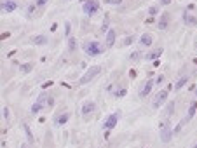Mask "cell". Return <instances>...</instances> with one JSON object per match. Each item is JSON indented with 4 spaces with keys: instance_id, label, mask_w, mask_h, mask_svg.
<instances>
[{
    "instance_id": "obj_1",
    "label": "cell",
    "mask_w": 197,
    "mask_h": 148,
    "mask_svg": "<svg viewBox=\"0 0 197 148\" xmlns=\"http://www.w3.org/2000/svg\"><path fill=\"white\" fill-rule=\"evenodd\" d=\"M82 49H84V52L87 54V56H100V54H103V51H105V47L100 44V42H96V40H89V42H85L82 45Z\"/></svg>"
},
{
    "instance_id": "obj_2",
    "label": "cell",
    "mask_w": 197,
    "mask_h": 148,
    "mask_svg": "<svg viewBox=\"0 0 197 148\" xmlns=\"http://www.w3.org/2000/svg\"><path fill=\"white\" fill-rule=\"evenodd\" d=\"M159 136H161V141L162 143H169L171 138L175 136V132H173V129H171V124L164 120L162 124H161V131H159Z\"/></svg>"
},
{
    "instance_id": "obj_3",
    "label": "cell",
    "mask_w": 197,
    "mask_h": 148,
    "mask_svg": "<svg viewBox=\"0 0 197 148\" xmlns=\"http://www.w3.org/2000/svg\"><path fill=\"white\" fill-rule=\"evenodd\" d=\"M82 9H84V12H85L87 16H94L98 10L101 9V4H100L98 0H85L84 5H82Z\"/></svg>"
},
{
    "instance_id": "obj_4",
    "label": "cell",
    "mask_w": 197,
    "mask_h": 148,
    "mask_svg": "<svg viewBox=\"0 0 197 148\" xmlns=\"http://www.w3.org/2000/svg\"><path fill=\"white\" fill-rule=\"evenodd\" d=\"M101 73V66H91V68L87 70L85 73H84L82 77H80V80H79V84L80 86H84V84H87V82H91V80L96 77V75H100Z\"/></svg>"
},
{
    "instance_id": "obj_5",
    "label": "cell",
    "mask_w": 197,
    "mask_h": 148,
    "mask_svg": "<svg viewBox=\"0 0 197 148\" xmlns=\"http://www.w3.org/2000/svg\"><path fill=\"white\" fill-rule=\"evenodd\" d=\"M45 99H49V96H47L45 92H42L40 96H39V99L31 105V113H39V112L45 106Z\"/></svg>"
},
{
    "instance_id": "obj_6",
    "label": "cell",
    "mask_w": 197,
    "mask_h": 148,
    "mask_svg": "<svg viewBox=\"0 0 197 148\" xmlns=\"http://www.w3.org/2000/svg\"><path fill=\"white\" fill-rule=\"evenodd\" d=\"M117 122H119V113H112V115H108V117L103 120V129H106V131L115 129Z\"/></svg>"
},
{
    "instance_id": "obj_7",
    "label": "cell",
    "mask_w": 197,
    "mask_h": 148,
    "mask_svg": "<svg viewBox=\"0 0 197 148\" xmlns=\"http://www.w3.org/2000/svg\"><path fill=\"white\" fill-rule=\"evenodd\" d=\"M167 92H169V91H166V89L157 92L155 99H154V103H152V106H154V108H159V106H162V105H164V101L167 99Z\"/></svg>"
},
{
    "instance_id": "obj_8",
    "label": "cell",
    "mask_w": 197,
    "mask_h": 148,
    "mask_svg": "<svg viewBox=\"0 0 197 148\" xmlns=\"http://www.w3.org/2000/svg\"><path fill=\"white\" fill-rule=\"evenodd\" d=\"M18 9L16 0H2V12H14Z\"/></svg>"
},
{
    "instance_id": "obj_9",
    "label": "cell",
    "mask_w": 197,
    "mask_h": 148,
    "mask_svg": "<svg viewBox=\"0 0 197 148\" xmlns=\"http://www.w3.org/2000/svg\"><path fill=\"white\" fill-rule=\"evenodd\" d=\"M154 86H155V80H152V79L146 80V84L143 86V89L140 91V98H146V96L150 94V91L154 89Z\"/></svg>"
},
{
    "instance_id": "obj_10",
    "label": "cell",
    "mask_w": 197,
    "mask_h": 148,
    "mask_svg": "<svg viewBox=\"0 0 197 148\" xmlns=\"http://www.w3.org/2000/svg\"><path fill=\"white\" fill-rule=\"evenodd\" d=\"M164 52V49L162 47H157V49H152L148 54H145V59L146 61H155V59L161 58V54Z\"/></svg>"
},
{
    "instance_id": "obj_11",
    "label": "cell",
    "mask_w": 197,
    "mask_h": 148,
    "mask_svg": "<svg viewBox=\"0 0 197 148\" xmlns=\"http://www.w3.org/2000/svg\"><path fill=\"white\" fill-rule=\"evenodd\" d=\"M94 110H96V103L94 101H85L82 105V115L84 117H87V115H91Z\"/></svg>"
},
{
    "instance_id": "obj_12",
    "label": "cell",
    "mask_w": 197,
    "mask_h": 148,
    "mask_svg": "<svg viewBox=\"0 0 197 148\" xmlns=\"http://www.w3.org/2000/svg\"><path fill=\"white\" fill-rule=\"evenodd\" d=\"M115 37H117V31H115V28H110L108 31H106V47H114Z\"/></svg>"
},
{
    "instance_id": "obj_13",
    "label": "cell",
    "mask_w": 197,
    "mask_h": 148,
    "mask_svg": "<svg viewBox=\"0 0 197 148\" xmlns=\"http://www.w3.org/2000/svg\"><path fill=\"white\" fill-rule=\"evenodd\" d=\"M167 25H169V14L164 12V14L159 18V21H157V28H159V30H166Z\"/></svg>"
},
{
    "instance_id": "obj_14",
    "label": "cell",
    "mask_w": 197,
    "mask_h": 148,
    "mask_svg": "<svg viewBox=\"0 0 197 148\" xmlns=\"http://www.w3.org/2000/svg\"><path fill=\"white\" fill-rule=\"evenodd\" d=\"M140 44H141L143 47H150V45L154 44V39H152V35H150V33H143V35L140 37Z\"/></svg>"
},
{
    "instance_id": "obj_15",
    "label": "cell",
    "mask_w": 197,
    "mask_h": 148,
    "mask_svg": "<svg viewBox=\"0 0 197 148\" xmlns=\"http://www.w3.org/2000/svg\"><path fill=\"white\" fill-rule=\"evenodd\" d=\"M183 23H185L187 26H197V18L192 16V14H188V12H185V14H183Z\"/></svg>"
},
{
    "instance_id": "obj_16",
    "label": "cell",
    "mask_w": 197,
    "mask_h": 148,
    "mask_svg": "<svg viewBox=\"0 0 197 148\" xmlns=\"http://www.w3.org/2000/svg\"><path fill=\"white\" fill-rule=\"evenodd\" d=\"M68 120H70V113H61L54 118V126H65Z\"/></svg>"
},
{
    "instance_id": "obj_17",
    "label": "cell",
    "mask_w": 197,
    "mask_h": 148,
    "mask_svg": "<svg viewBox=\"0 0 197 148\" xmlns=\"http://www.w3.org/2000/svg\"><path fill=\"white\" fill-rule=\"evenodd\" d=\"M196 112H197V101H192L190 103V106H188V113H187V118L185 120H192L194 118V115H196Z\"/></svg>"
},
{
    "instance_id": "obj_18",
    "label": "cell",
    "mask_w": 197,
    "mask_h": 148,
    "mask_svg": "<svg viewBox=\"0 0 197 148\" xmlns=\"http://www.w3.org/2000/svg\"><path fill=\"white\" fill-rule=\"evenodd\" d=\"M187 82H188V77H187V75L180 77V79H178V82L175 84V91H181V89L187 86Z\"/></svg>"
},
{
    "instance_id": "obj_19",
    "label": "cell",
    "mask_w": 197,
    "mask_h": 148,
    "mask_svg": "<svg viewBox=\"0 0 197 148\" xmlns=\"http://www.w3.org/2000/svg\"><path fill=\"white\" fill-rule=\"evenodd\" d=\"M31 42L35 44V45H45L47 44V37L45 35H37V37H33Z\"/></svg>"
},
{
    "instance_id": "obj_20",
    "label": "cell",
    "mask_w": 197,
    "mask_h": 148,
    "mask_svg": "<svg viewBox=\"0 0 197 148\" xmlns=\"http://www.w3.org/2000/svg\"><path fill=\"white\" fill-rule=\"evenodd\" d=\"M19 70H21V73H30L33 70V65L31 63H23V65H19Z\"/></svg>"
},
{
    "instance_id": "obj_21",
    "label": "cell",
    "mask_w": 197,
    "mask_h": 148,
    "mask_svg": "<svg viewBox=\"0 0 197 148\" xmlns=\"http://www.w3.org/2000/svg\"><path fill=\"white\" fill-rule=\"evenodd\" d=\"M23 129H25V134H26V138H28V143H33V134H31L30 127H28L26 124H23Z\"/></svg>"
},
{
    "instance_id": "obj_22",
    "label": "cell",
    "mask_w": 197,
    "mask_h": 148,
    "mask_svg": "<svg viewBox=\"0 0 197 148\" xmlns=\"http://www.w3.org/2000/svg\"><path fill=\"white\" fill-rule=\"evenodd\" d=\"M68 49H70V51L77 49V40L73 39V37H68Z\"/></svg>"
},
{
    "instance_id": "obj_23",
    "label": "cell",
    "mask_w": 197,
    "mask_h": 148,
    "mask_svg": "<svg viewBox=\"0 0 197 148\" xmlns=\"http://www.w3.org/2000/svg\"><path fill=\"white\" fill-rule=\"evenodd\" d=\"M140 58H143V52H141V51H136V52H133V54L129 56V59H131V61H138Z\"/></svg>"
},
{
    "instance_id": "obj_24",
    "label": "cell",
    "mask_w": 197,
    "mask_h": 148,
    "mask_svg": "<svg viewBox=\"0 0 197 148\" xmlns=\"http://www.w3.org/2000/svg\"><path fill=\"white\" fill-rule=\"evenodd\" d=\"M108 25H110V19H108V18H105V21H103V25H101V33H106V31H108Z\"/></svg>"
},
{
    "instance_id": "obj_25",
    "label": "cell",
    "mask_w": 197,
    "mask_h": 148,
    "mask_svg": "<svg viewBox=\"0 0 197 148\" xmlns=\"http://www.w3.org/2000/svg\"><path fill=\"white\" fill-rule=\"evenodd\" d=\"M126 94H127V89H119V91H115V98H124Z\"/></svg>"
},
{
    "instance_id": "obj_26",
    "label": "cell",
    "mask_w": 197,
    "mask_h": 148,
    "mask_svg": "<svg viewBox=\"0 0 197 148\" xmlns=\"http://www.w3.org/2000/svg\"><path fill=\"white\" fill-rule=\"evenodd\" d=\"M37 7H39L37 4H30V5H28V9H26V14H28V16H33V12H35Z\"/></svg>"
},
{
    "instance_id": "obj_27",
    "label": "cell",
    "mask_w": 197,
    "mask_h": 148,
    "mask_svg": "<svg viewBox=\"0 0 197 148\" xmlns=\"http://www.w3.org/2000/svg\"><path fill=\"white\" fill-rule=\"evenodd\" d=\"M157 12H159V7H157V5H152V7H148V14H150V16H155Z\"/></svg>"
},
{
    "instance_id": "obj_28",
    "label": "cell",
    "mask_w": 197,
    "mask_h": 148,
    "mask_svg": "<svg viewBox=\"0 0 197 148\" xmlns=\"http://www.w3.org/2000/svg\"><path fill=\"white\" fill-rule=\"evenodd\" d=\"M185 122H187V120H181V122H180V124H178L176 127L173 129V132H175V134H178V132H180V131H181V127H183V124H185Z\"/></svg>"
},
{
    "instance_id": "obj_29",
    "label": "cell",
    "mask_w": 197,
    "mask_h": 148,
    "mask_svg": "<svg viewBox=\"0 0 197 148\" xmlns=\"http://www.w3.org/2000/svg\"><path fill=\"white\" fill-rule=\"evenodd\" d=\"M133 42H135V37H133V35H129V37L124 40V45H131Z\"/></svg>"
},
{
    "instance_id": "obj_30",
    "label": "cell",
    "mask_w": 197,
    "mask_h": 148,
    "mask_svg": "<svg viewBox=\"0 0 197 148\" xmlns=\"http://www.w3.org/2000/svg\"><path fill=\"white\" fill-rule=\"evenodd\" d=\"M106 4H110V5H120L122 4V0H105Z\"/></svg>"
},
{
    "instance_id": "obj_31",
    "label": "cell",
    "mask_w": 197,
    "mask_h": 148,
    "mask_svg": "<svg viewBox=\"0 0 197 148\" xmlns=\"http://www.w3.org/2000/svg\"><path fill=\"white\" fill-rule=\"evenodd\" d=\"M173 110H175V103L171 101V103H169V106H167V110H166V113H167V115H171V113H173Z\"/></svg>"
},
{
    "instance_id": "obj_32",
    "label": "cell",
    "mask_w": 197,
    "mask_h": 148,
    "mask_svg": "<svg viewBox=\"0 0 197 148\" xmlns=\"http://www.w3.org/2000/svg\"><path fill=\"white\" fill-rule=\"evenodd\" d=\"M2 115H4V118H5V120L9 118V108H7V106H4V110H2Z\"/></svg>"
},
{
    "instance_id": "obj_33",
    "label": "cell",
    "mask_w": 197,
    "mask_h": 148,
    "mask_svg": "<svg viewBox=\"0 0 197 148\" xmlns=\"http://www.w3.org/2000/svg\"><path fill=\"white\" fill-rule=\"evenodd\" d=\"M65 35L70 37V23H65Z\"/></svg>"
},
{
    "instance_id": "obj_34",
    "label": "cell",
    "mask_w": 197,
    "mask_h": 148,
    "mask_svg": "<svg viewBox=\"0 0 197 148\" xmlns=\"http://www.w3.org/2000/svg\"><path fill=\"white\" fill-rule=\"evenodd\" d=\"M47 2H49V0H37V2H35V4H37V5H39V7H44V5H45V4H47Z\"/></svg>"
},
{
    "instance_id": "obj_35",
    "label": "cell",
    "mask_w": 197,
    "mask_h": 148,
    "mask_svg": "<svg viewBox=\"0 0 197 148\" xmlns=\"http://www.w3.org/2000/svg\"><path fill=\"white\" fill-rule=\"evenodd\" d=\"M47 105H49V106H52V105H54V99L49 98V99H47Z\"/></svg>"
},
{
    "instance_id": "obj_36",
    "label": "cell",
    "mask_w": 197,
    "mask_h": 148,
    "mask_svg": "<svg viewBox=\"0 0 197 148\" xmlns=\"http://www.w3.org/2000/svg\"><path fill=\"white\" fill-rule=\"evenodd\" d=\"M169 2H171V0H161V4H162V5H167Z\"/></svg>"
},
{
    "instance_id": "obj_37",
    "label": "cell",
    "mask_w": 197,
    "mask_h": 148,
    "mask_svg": "<svg viewBox=\"0 0 197 148\" xmlns=\"http://www.w3.org/2000/svg\"><path fill=\"white\" fill-rule=\"evenodd\" d=\"M21 148H28V147H26V145H21Z\"/></svg>"
},
{
    "instance_id": "obj_38",
    "label": "cell",
    "mask_w": 197,
    "mask_h": 148,
    "mask_svg": "<svg viewBox=\"0 0 197 148\" xmlns=\"http://www.w3.org/2000/svg\"><path fill=\"white\" fill-rule=\"evenodd\" d=\"M194 148H197V143H196V145H194Z\"/></svg>"
},
{
    "instance_id": "obj_39",
    "label": "cell",
    "mask_w": 197,
    "mask_h": 148,
    "mask_svg": "<svg viewBox=\"0 0 197 148\" xmlns=\"http://www.w3.org/2000/svg\"><path fill=\"white\" fill-rule=\"evenodd\" d=\"M196 94H197V89H196Z\"/></svg>"
}]
</instances>
